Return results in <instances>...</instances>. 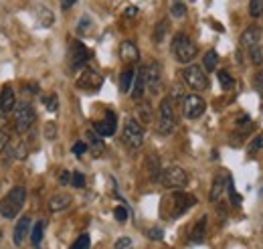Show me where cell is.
Returning <instances> with one entry per match:
<instances>
[{
  "mask_svg": "<svg viewBox=\"0 0 263 249\" xmlns=\"http://www.w3.org/2000/svg\"><path fill=\"white\" fill-rule=\"evenodd\" d=\"M138 118H140V122L148 124V122L152 120V110H150V105H138Z\"/></svg>",
  "mask_w": 263,
  "mask_h": 249,
  "instance_id": "34",
  "label": "cell"
},
{
  "mask_svg": "<svg viewBox=\"0 0 263 249\" xmlns=\"http://www.w3.org/2000/svg\"><path fill=\"white\" fill-rule=\"evenodd\" d=\"M136 14H138V8H136V6H130V8H126V16H128V18L136 16Z\"/></svg>",
  "mask_w": 263,
  "mask_h": 249,
  "instance_id": "48",
  "label": "cell"
},
{
  "mask_svg": "<svg viewBox=\"0 0 263 249\" xmlns=\"http://www.w3.org/2000/svg\"><path fill=\"white\" fill-rule=\"evenodd\" d=\"M259 41H261V28H259L257 24L247 26V28L243 30V34H241V45L247 47V49L259 45Z\"/></svg>",
  "mask_w": 263,
  "mask_h": 249,
  "instance_id": "17",
  "label": "cell"
},
{
  "mask_svg": "<svg viewBox=\"0 0 263 249\" xmlns=\"http://www.w3.org/2000/svg\"><path fill=\"white\" fill-rule=\"evenodd\" d=\"M75 2H77V0H61V8H63V10H67V8H71Z\"/></svg>",
  "mask_w": 263,
  "mask_h": 249,
  "instance_id": "47",
  "label": "cell"
},
{
  "mask_svg": "<svg viewBox=\"0 0 263 249\" xmlns=\"http://www.w3.org/2000/svg\"><path fill=\"white\" fill-rule=\"evenodd\" d=\"M87 26H91V20H89V16H83V18H81V24L77 26V32L81 34V32H83Z\"/></svg>",
  "mask_w": 263,
  "mask_h": 249,
  "instance_id": "46",
  "label": "cell"
},
{
  "mask_svg": "<svg viewBox=\"0 0 263 249\" xmlns=\"http://www.w3.org/2000/svg\"><path fill=\"white\" fill-rule=\"evenodd\" d=\"M116 130H118V116H116L114 112H106V118H104V120L93 122V132L100 134L102 138L114 136Z\"/></svg>",
  "mask_w": 263,
  "mask_h": 249,
  "instance_id": "13",
  "label": "cell"
},
{
  "mask_svg": "<svg viewBox=\"0 0 263 249\" xmlns=\"http://www.w3.org/2000/svg\"><path fill=\"white\" fill-rule=\"evenodd\" d=\"M71 185H73L75 189H83V187H85V176H83L81 172H73V174H71Z\"/></svg>",
  "mask_w": 263,
  "mask_h": 249,
  "instance_id": "39",
  "label": "cell"
},
{
  "mask_svg": "<svg viewBox=\"0 0 263 249\" xmlns=\"http://www.w3.org/2000/svg\"><path fill=\"white\" fill-rule=\"evenodd\" d=\"M43 103L47 105V110H49V112H57V110H59V97H57V95H49V97H45V99H43Z\"/></svg>",
  "mask_w": 263,
  "mask_h": 249,
  "instance_id": "36",
  "label": "cell"
},
{
  "mask_svg": "<svg viewBox=\"0 0 263 249\" xmlns=\"http://www.w3.org/2000/svg\"><path fill=\"white\" fill-rule=\"evenodd\" d=\"M71 205V197L69 195H53L49 199V211L51 213H61L65 209H69Z\"/></svg>",
  "mask_w": 263,
  "mask_h": 249,
  "instance_id": "22",
  "label": "cell"
},
{
  "mask_svg": "<svg viewBox=\"0 0 263 249\" xmlns=\"http://www.w3.org/2000/svg\"><path fill=\"white\" fill-rule=\"evenodd\" d=\"M182 79H184V83L192 91H205L209 87V77H207V73H205V69L201 65H188V67H184Z\"/></svg>",
  "mask_w": 263,
  "mask_h": 249,
  "instance_id": "8",
  "label": "cell"
},
{
  "mask_svg": "<svg viewBox=\"0 0 263 249\" xmlns=\"http://www.w3.org/2000/svg\"><path fill=\"white\" fill-rule=\"evenodd\" d=\"M24 203H26V191H24V187H12L8 191V195L0 201V217L2 219H8V221L14 219V217H18V213L24 207Z\"/></svg>",
  "mask_w": 263,
  "mask_h": 249,
  "instance_id": "1",
  "label": "cell"
},
{
  "mask_svg": "<svg viewBox=\"0 0 263 249\" xmlns=\"http://www.w3.org/2000/svg\"><path fill=\"white\" fill-rule=\"evenodd\" d=\"M166 32H168V22L162 20V22L154 28V41H156V43H162V41L166 39Z\"/></svg>",
  "mask_w": 263,
  "mask_h": 249,
  "instance_id": "29",
  "label": "cell"
},
{
  "mask_svg": "<svg viewBox=\"0 0 263 249\" xmlns=\"http://www.w3.org/2000/svg\"><path fill=\"white\" fill-rule=\"evenodd\" d=\"M28 233H30V217L18 219V223L14 227V233H12L14 245H24V239L28 237Z\"/></svg>",
  "mask_w": 263,
  "mask_h": 249,
  "instance_id": "16",
  "label": "cell"
},
{
  "mask_svg": "<svg viewBox=\"0 0 263 249\" xmlns=\"http://www.w3.org/2000/svg\"><path fill=\"white\" fill-rule=\"evenodd\" d=\"M219 83H221V87H223L225 91H231V89L235 87V79H233L231 73H227V71H219Z\"/></svg>",
  "mask_w": 263,
  "mask_h": 249,
  "instance_id": "26",
  "label": "cell"
},
{
  "mask_svg": "<svg viewBox=\"0 0 263 249\" xmlns=\"http://www.w3.org/2000/svg\"><path fill=\"white\" fill-rule=\"evenodd\" d=\"M166 205H168V219H178L182 217L190 207L196 205V197L194 195H188V193H172L168 199H166Z\"/></svg>",
  "mask_w": 263,
  "mask_h": 249,
  "instance_id": "4",
  "label": "cell"
},
{
  "mask_svg": "<svg viewBox=\"0 0 263 249\" xmlns=\"http://www.w3.org/2000/svg\"><path fill=\"white\" fill-rule=\"evenodd\" d=\"M134 77H136V71H134L132 67H128V69L120 75V91H122V93H128V91L132 89Z\"/></svg>",
  "mask_w": 263,
  "mask_h": 249,
  "instance_id": "23",
  "label": "cell"
},
{
  "mask_svg": "<svg viewBox=\"0 0 263 249\" xmlns=\"http://www.w3.org/2000/svg\"><path fill=\"white\" fill-rule=\"evenodd\" d=\"M130 245H132V239H130V237H120V239L116 241L114 249H130Z\"/></svg>",
  "mask_w": 263,
  "mask_h": 249,
  "instance_id": "42",
  "label": "cell"
},
{
  "mask_svg": "<svg viewBox=\"0 0 263 249\" xmlns=\"http://www.w3.org/2000/svg\"><path fill=\"white\" fill-rule=\"evenodd\" d=\"M4 128H6V118H4V114L0 112V132H2Z\"/></svg>",
  "mask_w": 263,
  "mask_h": 249,
  "instance_id": "49",
  "label": "cell"
},
{
  "mask_svg": "<svg viewBox=\"0 0 263 249\" xmlns=\"http://www.w3.org/2000/svg\"><path fill=\"white\" fill-rule=\"evenodd\" d=\"M35 120H37V112H35L30 101L22 99L18 105H14V130H16V134H26L32 128Z\"/></svg>",
  "mask_w": 263,
  "mask_h": 249,
  "instance_id": "5",
  "label": "cell"
},
{
  "mask_svg": "<svg viewBox=\"0 0 263 249\" xmlns=\"http://www.w3.org/2000/svg\"><path fill=\"white\" fill-rule=\"evenodd\" d=\"M227 179H229V176H225V174H217V176H215L213 187H211V195H209L213 203H217V201L223 197V193H225V189H227Z\"/></svg>",
  "mask_w": 263,
  "mask_h": 249,
  "instance_id": "21",
  "label": "cell"
},
{
  "mask_svg": "<svg viewBox=\"0 0 263 249\" xmlns=\"http://www.w3.org/2000/svg\"><path fill=\"white\" fill-rule=\"evenodd\" d=\"M91 59V51L81 43V41H71L69 45V53H67V63H69V71H79L87 65V61Z\"/></svg>",
  "mask_w": 263,
  "mask_h": 249,
  "instance_id": "6",
  "label": "cell"
},
{
  "mask_svg": "<svg viewBox=\"0 0 263 249\" xmlns=\"http://www.w3.org/2000/svg\"><path fill=\"white\" fill-rule=\"evenodd\" d=\"M249 14L253 18L263 14V0H249Z\"/></svg>",
  "mask_w": 263,
  "mask_h": 249,
  "instance_id": "31",
  "label": "cell"
},
{
  "mask_svg": "<svg viewBox=\"0 0 263 249\" xmlns=\"http://www.w3.org/2000/svg\"><path fill=\"white\" fill-rule=\"evenodd\" d=\"M227 191H229L231 205H233V207H241V197H239V193L235 191V183H233L231 179H227Z\"/></svg>",
  "mask_w": 263,
  "mask_h": 249,
  "instance_id": "28",
  "label": "cell"
},
{
  "mask_svg": "<svg viewBox=\"0 0 263 249\" xmlns=\"http://www.w3.org/2000/svg\"><path fill=\"white\" fill-rule=\"evenodd\" d=\"M120 57H122L124 63L134 65V63L140 61V51H138V47H136L132 41H124V43L120 45Z\"/></svg>",
  "mask_w": 263,
  "mask_h": 249,
  "instance_id": "18",
  "label": "cell"
},
{
  "mask_svg": "<svg viewBox=\"0 0 263 249\" xmlns=\"http://www.w3.org/2000/svg\"><path fill=\"white\" fill-rule=\"evenodd\" d=\"M89 247H91V237H89L87 233H83V235H79V237L75 239V243L69 249H89Z\"/></svg>",
  "mask_w": 263,
  "mask_h": 249,
  "instance_id": "30",
  "label": "cell"
},
{
  "mask_svg": "<svg viewBox=\"0 0 263 249\" xmlns=\"http://www.w3.org/2000/svg\"><path fill=\"white\" fill-rule=\"evenodd\" d=\"M16 105V95H14V89L10 85H4L2 91H0V112L2 114H10Z\"/></svg>",
  "mask_w": 263,
  "mask_h": 249,
  "instance_id": "15",
  "label": "cell"
},
{
  "mask_svg": "<svg viewBox=\"0 0 263 249\" xmlns=\"http://www.w3.org/2000/svg\"><path fill=\"white\" fill-rule=\"evenodd\" d=\"M263 150V132L261 134H257V138L249 144V156H255L257 152H261Z\"/></svg>",
  "mask_w": 263,
  "mask_h": 249,
  "instance_id": "33",
  "label": "cell"
},
{
  "mask_svg": "<svg viewBox=\"0 0 263 249\" xmlns=\"http://www.w3.org/2000/svg\"><path fill=\"white\" fill-rule=\"evenodd\" d=\"M59 185H61V187L71 185V172H69V170H63V172L59 174Z\"/></svg>",
  "mask_w": 263,
  "mask_h": 249,
  "instance_id": "43",
  "label": "cell"
},
{
  "mask_svg": "<svg viewBox=\"0 0 263 249\" xmlns=\"http://www.w3.org/2000/svg\"><path fill=\"white\" fill-rule=\"evenodd\" d=\"M205 110H207V103H205V99L201 95L190 93V95H184L182 97V114H184V118L199 120L205 114Z\"/></svg>",
  "mask_w": 263,
  "mask_h": 249,
  "instance_id": "10",
  "label": "cell"
},
{
  "mask_svg": "<svg viewBox=\"0 0 263 249\" xmlns=\"http://www.w3.org/2000/svg\"><path fill=\"white\" fill-rule=\"evenodd\" d=\"M160 183L162 187L166 189H172V191H180L188 185V174L180 168V166H170L166 168L162 174H160Z\"/></svg>",
  "mask_w": 263,
  "mask_h": 249,
  "instance_id": "9",
  "label": "cell"
},
{
  "mask_svg": "<svg viewBox=\"0 0 263 249\" xmlns=\"http://www.w3.org/2000/svg\"><path fill=\"white\" fill-rule=\"evenodd\" d=\"M132 99L134 101H142L144 97V91H146V81H144V69H140L134 77V83H132Z\"/></svg>",
  "mask_w": 263,
  "mask_h": 249,
  "instance_id": "20",
  "label": "cell"
},
{
  "mask_svg": "<svg viewBox=\"0 0 263 249\" xmlns=\"http://www.w3.org/2000/svg\"><path fill=\"white\" fill-rule=\"evenodd\" d=\"M255 91L263 97V69L257 73V77H255Z\"/></svg>",
  "mask_w": 263,
  "mask_h": 249,
  "instance_id": "45",
  "label": "cell"
},
{
  "mask_svg": "<svg viewBox=\"0 0 263 249\" xmlns=\"http://www.w3.org/2000/svg\"><path fill=\"white\" fill-rule=\"evenodd\" d=\"M207 237V217H201L188 235V243H203Z\"/></svg>",
  "mask_w": 263,
  "mask_h": 249,
  "instance_id": "19",
  "label": "cell"
},
{
  "mask_svg": "<svg viewBox=\"0 0 263 249\" xmlns=\"http://www.w3.org/2000/svg\"><path fill=\"white\" fill-rule=\"evenodd\" d=\"M146 235H148V239H152V241H162V239H164V231H162L160 227H152V229H148V231H146Z\"/></svg>",
  "mask_w": 263,
  "mask_h": 249,
  "instance_id": "38",
  "label": "cell"
},
{
  "mask_svg": "<svg viewBox=\"0 0 263 249\" xmlns=\"http://www.w3.org/2000/svg\"><path fill=\"white\" fill-rule=\"evenodd\" d=\"M170 49H172V55L176 57V61H180V63H190L196 57V45L184 32H176L174 34Z\"/></svg>",
  "mask_w": 263,
  "mask_h": 249,
  "instance_id": "3",
  "label": "cell"
},
{
  "mask_svg": "<svg viewBox=\"0 0 263 249\" xmlns=\"http://www.w3.org/2000/svg\"><path fill=\"white\" fill-rule=\"evenodd\" d=\"M144 81H146V89L152 95H158L162 89V73H160V65L158 63H150L144 67Z\"/></svg>",
  "mask_w": 263,
  "mask_h": 249,
  "instance_id": "12",
  "label": "cell"
},
{
  "mask_svg": "<svg viewBox=\"0 0 263 249\" xmlns=\"http://www.w3.org/2000/svg\"><path fill=\"white\" fill-rule=\"evenodd\" d=\"M176 128V114H174V105L170 97H164L160 101V110H158V122H156V132L160 136H170Z\"/></svg>",
  "mask_w": 263,
  "mask_h": 249,
  "instance_id": "2",
  "label": "cell"
},
{
  "mask_svg": "<svg viewBox=\"0 0 263 249\" xmlns=\"http://www.w3.org/2000/svg\"><path fill=\"white\" fill-rule=\"evenodd\" d=\"M102 83H104L102 73H97L91 67H83L81 75L77 77V87L83 89V91H100L102 89Z\"/></svg>",
  "mask_w": 263,
  "mask_h": 249,
  "instance_id": "11",
  "label": "cell"
},
{
  "mask_svg": "<svg viewBox=\"0 0 263 249\" xmlns=\"http://www.w3.org/2000/svg\"><path fill=\"white\" fill-rule=\"evenodd\" d=\"M71 150H73V154H75V156H83V154L87 152V144H85V142H75Z\"/></svg>",
  "mask_w": 263,
  "mask_h": 249,
  "instance_id": "40",
  "label": "cell"
},
{
  "mask_svg": "<svg viewBox=\"0 0 263 249\" xmlns=\"http://www.w3.org/2000/svg\"><path fill=\"white\" fill-rule=\"evenodd\" d=\"M114 217H116V221H120V223H124V221H128V217H130V211H128V207H116L114 209Z\"/></svg>",
  "mask_w": 263,
  "mask_h": 249,
  "instance_id": "35",
  "label": "cell"
},
{
  "mask_svg": "<svg viewBox=\"0 0 263 249\" xmlns=\"http://www.w3.org/2000/svg\"><path fill=\"white\" fill-rule=\"evenodd\" d=\"M219 67V55H217V51H207L205 53V57H203V69L205 71H215Z\"/></svg>",
  "mask_w": 263,
  "mask_h": 249,
  "instance_id": "24",
  "label": "cell"
},
{
  "mask_svg": "<svg viewBox=\"0 0 263 249\" xmlns=\"http://www.w3.org/2000/svg\"><path fill=\"white\" fill-rule=\"evenodd\" d=\"M85 138H87V150L91 152V156H93V158L104 156V152H106V144H104L102 136H100V134H95L93 130H87V132H85Z\"/></svg>",
  "mask_w": 263,
  "mask_h": 249,
  "instance_id": "14",
  "label": "cell"
},
{
  "mask_svg": "<svg viewBox=\"0 0 263 249\" xmlns=\"http://www.w3.org/2000/svg\"><path fill=\"white\" fill-rule=\"evenodd\" d=\"M170 14L174 16V18H184L186 16V6H184V2H180V0H174L172 2V6H170Z\"/></svg>",
  "mask_w": 263,
  "mask_h": 249,
  "instance_id": "27",
  "label": "cell"
},
{
  "mask_svg": "<svg viewBox=\"0 0 263 249\" xmlns=\"http://www.w3.org/2000/svg\"><path fill=\"white\" fill-rule=\"evenodd\" d=\"M43 235H45V221H37L35 227L30 229V241H32V245H39L43 241Z\"/></svg>",
  "mask_w": 263,
  "mask_h": 249,
  "instance_id": "25",
  "label": "cell"
},
{
  "mask_svg": "<svg viewBox=\"0 0 263 249\" xmlns=\"http://www.w3.org/2000/svg\"><path fill=\"white\" fill-rule=\"evenodd\" d=\"M14 158H18V160H24V158H26V142H20V144L16 146Z\"/></svg>",
  "mask_w": 263,
  "mask_h": 249,
  "instance_id": "41",
  "label": "cell"
},
{
  "mask_svg": "<svg viewBox=\"0 0 263 249\" xmlns=\"http://www.w3.org/2000/svg\"><path fill=\"white\" fill-rule=\"evenodd\" d=\"M8 144H10V136L2 130V132H0V154L6 150V146H8Z\"/></svg>",
  "mask_w": 263,
  "mask_h": 249,
  "instance_id": "44",
  "label": "cell"
},
{
  "mask_svg": "<svg viewBox=\"0 0 263 249\" xmlns=\"http://www.w3.org/2000/svg\"><path fill=\"white\" fill-rule=\"evenodd\" d=\"M122 142L130 148V150H140L142 144H144V128L138 120L128 118L126 124H124V130H122Z\"/></svg>",
  "mask_w": 263,
  "mask_h": 249,
  "instance_id": "7",
  "label": "cell"
},
{
  "mask_svg": "<svg viewBox=\"0 0 263 249\" xmlns=\"http://www.w3.org/2000/svg\"><path fill=\"white\" fill-rule=\"evenodd\" d=\"M45 138L47 140H55L57 138V124L55 122H47L45 124Z\"/></svg>",
  "mask_w": 263,
  "mask_h": 249,
  "instance_id": "37",
  "label": "cell"
},
{
  "mask_svg": "<svg viewBox=\"0 0 263 249\" xmlns=\"http://www.w3.org/2000/svg\"><path fill=\"white\" fill-rule=\"evenodd\" d=\"M0 235H2V233H0Z\"/></svg>",
  "mask_w": 263,
  "mask_h": 249,
  "instance_id": "50",
  "label": "cell"
},
{
  "mask_svg": "<svg viewBox=\"0 0 263 249\" xmlns=\"http://www.w3.org/2000/svg\"><path fill=\"white\" fill-rule=\"evenodd\" d=\"M249 55H251V63H253V65L259 67L263 63V53H261V47H259V45L251 47V49H249Z\"/></svg>",
  "mask_w": 263,
  "mask_h": 249,
  "instance_id": "32",
  "label": "cell"
}]
</instances>
